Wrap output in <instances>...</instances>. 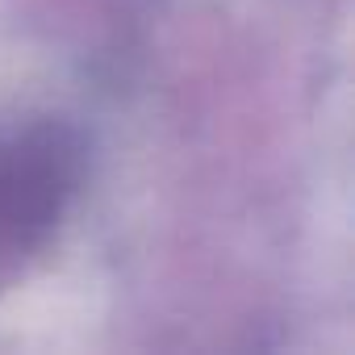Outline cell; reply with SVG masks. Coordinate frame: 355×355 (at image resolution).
Returning a JSON list of instances; mask_svg holds the SVG:
<instances>
[{"label":"cell","instance_id":"6da1fadb","mask_svg":"<svg viewBox=\"0 0 355 355\" xmlns=\"http://www.w3.org/2000/svg\"><path fill=\"white\" fill-rule=\"evenodd\" d=\"M71 184V150L55 134L0 142V259L34 247Z\"/></svg>","mask_w":355,"mask_h":355}]
</instances>
